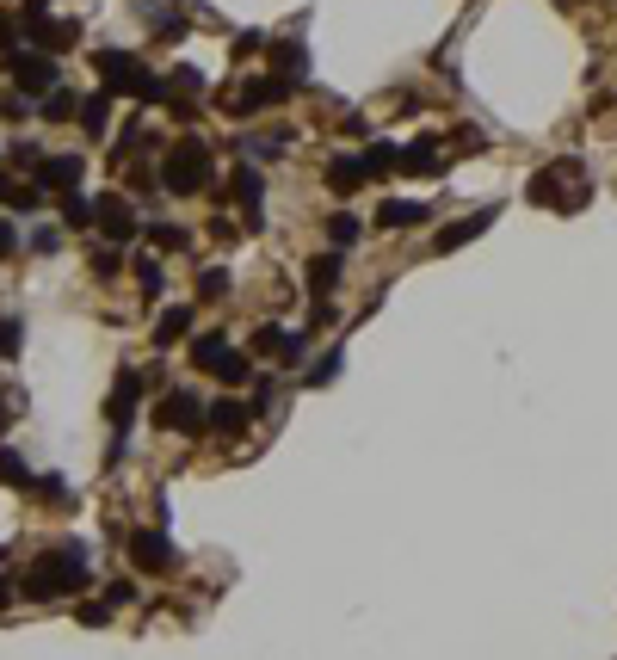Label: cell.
Listing matches in <instances>:
<instances>
[{
	"mask_svg": "<svg viewBox=\"0 0 617 660\" xmlns=\"http://www.w3.org/2000/svg\"><path fill=\"white\" fill-rule=\"evenodd\" d=\"M87 574H93V568H87V549L75 543V549H62V556L31 562L19 593H25V599H62V593H75V586H87Z\"/></svg>",
	"mask_w": 617,
	"mask_h": 660,
	"instance_id": "cell-1",
	"label": "cell"
},
{
	"mask_svg": "<svg viewBox=\"0 0 617 660\" xmlns=\"http://www.w3.org/2000/svg\"><path fill=\"white\" fill-rule=\"evenodd\" d=\"M93 68H99V81L112 87V93H130V99H167V87H161V75H149V62L142 56H124V50H99L93 56Z\"/></svg>",
	"mask_w": 617,
	"mask_h": 660,
	"instance_id": "cell-2",
	"label": "cell"
},
{
	"mask_svg": "<svg viewBox=\"0 0 617 660\" xmlns=\"http://www.w3.org/2000/svg\"><path fill=\"white\" fill-rule=\"evenodd\" d=\"M161 186H167L173 198H192V192H204V186H210V149H204L198 136L173 142V155L161 161Z\"/></svg>",
	"mask_w": 617,
	"mask_h": 660,
	"instance_id": "cell-3",
	"label": "cell"
},
{
	"mask_svg": "<svg viewBox=\"0 0 617 660\" xmlns=\"http://www.w3.org/2000/svg\"><path fill=\"white\" fill-rule=\"evenodd\" d=\"M19 31L31 38V50H44V56L81 44V25H75V19H56V13H44V7H25V13H19Z\"/></svg>",
	"mask_w": 617,
	"mask_h": 660,
	"instance_id": "cell-4",
	"label": "cell"
},
{
	"mask_svg": "<svg viewBox=\"0 0 617 660\" xmlns=\"http://www.w3.org/2000/svg\"><path fill=\"white\" fill-rule=\"evenodd\" d=\"M7 68H13V87H19L25 99L62 87V68H56V56H44V50H7Z\"/></svg>",
	"mask_w": 617,
	"mask_h": 660,
	"instance_id": "cell-5",
	"label": "cell"
},
{
	"mask_svg": "<svg viewBox=\"0 0 617 660\" xmlns=\"http://www.w3.org/2000/svg\"><path fill=\"white\" fill-rule=\"evenodd\" d=\"M155 426L161 432H204V401L192 389H167L155 401Z\"/></svg>",
	"mask_w": 617,
	"mask_h": 660,
	"instance_id": "cell-6",
	"label": "cell"
},
{
	"mask_svg": "<svg viewBox=\"0 0 617 660\" xmlns=\"http://www.w3.org/2000/svg\"><path fill=\"white\" fill-rule=\"evenodd\" d=\"M136 401H142V371H118V383H112V401H105V420H112L118 432L136 420Z\"/></svg>",
	"mask_w": 617,
	"mask_h": 660,
	"instance_id": "cell-7",
	"label": "cell"
},
{
	"mask_svg": "<svg viewBox=\"0 0 617 660\" xmlns=\"http://www.w3.org/2000/svg\"><path fill=\"white\" fill-rule=\"evenodd\" d=\"M81 173H87L81 155H44V161H38V186H50V192H75V186H81Z\"/></svg>",
	"mask_w": 617,
	"mask_h": 660,
	"instance_id": "cell-8",
	"label": "cell"
},
{
	"mask_svg": "<svg viewBox=\"0 0 617 660\" xmlns=\"http://www.w3.org/2000/svg\"><path fill=\"white\" fill-rule=\"evenodd\" d=\"M130 556H136V568H149V574H167L179 556H173V543L161 537V531H136L130 537Z\"/></svg>",
	"mask_w": 617,
	"mask_h": 660,
	"instance_id": "cell-9",
	"label": "cell"
},
{
	"mask_svg": "<svg viewBox=\"0 0 617 660\" xmlns=\"http://www.w3.org/2000/svg\"><path fill=\"white\" fill-rule=\"evenodd\" d=\"M93 223L112 235V241H130V235L142 229V223H136V210H130L124 198H99V204H93Z\"/></svg>",
	"mask_w": 617,
	"mask_h": 660,
	"instance_id": "cell-10",
	"label": "cell"
},
{
	"mask_svg": "<svg viewBox=\"0 0 617 660\" xmlns=\"http://www.w3.org/2000/svg\"><path fill=\"white\" fill-rule=\"evenodd\" d=\"M204 426H216V432H247L253 426V408H247V401H235V395H223V401H210V408H204Z\"/></svg>",
	"mask_w": 617,
	"mask_h": 660,
	"instance_id": "cell-11",
	"label": "cell"
},
{
	"mask_svg": "<svg viewBox=\"0 0 617 660\" xmlns=\"http://www.w3.org/2000/svg\"><path fill=\"white\" fill-rule=\"evenodd\" d=\"M229 192H235V204L260 223V198H266V179H260V167H235L229 173Z\"/></svg>",
	"mask_w": 617,
	"mask_h": 660,
	"instance_id": "cell-12",
	"label": "cell"
},
{
	"mask_svg": "<svg viewBox=\"0 0 617 660\" xmlns=\"http://www.w3.org/2000/svg\"><path fill=\"white\" fill-rule=\"evenodd\" d=\"M402 173H414V179H439L445 173V155H439V142H414V149H402Z\"/></svg>",
	"mask_w": 617,
	"mask_h": 660,
	"instance_id": "cell-13",
	"label": "cell"
},
{
	"mask_svg": "<svg viewBox=\"0 0 617 660\" xmlns=\"http://www.w3.org/2000/svg\"><path fill=\"white\" fill-rule=\"evenodd\" d=\"M192 315H198L192 303H173V309L155 321V346H173V340H186V334H192Z\"/></svg>",
	"mask_w": 617,
	"mask_h": 660,
	"instance_id": "cell-14",
	"label": "cell"
},
{
	"mask_svg": "<svg viewBox=\"0 0 617 660\" xmlns=\"http://www.w3.org/2000/svg\"><path fill=\"white\" fill-rule=\"evenodd\" d=\"M253 352H266V358H297V352H303V334H284V327H260V334H253Z\"/></svg>",
	"mask_w": 617,
	"mask_h": 660,
	"instance_id": "cell-15",
	"label": "cell"
},
{
	"mask_svg": "<svg viewBox=\"0 0 617 660\" xmlns=\"http://www.w3.org/2000/svg\"><path fill=\"white\" fill-rule=\"evenodd\" d=\"M358 167H365V179H383V173H402V149L395 142H371L365 155H358Z\"/></svg>",
	"mask_w": 617,
	"mask_h": 660,
	"instance_id": "cell-16",
	"label": "cell"
},
{
	"mask_svg": "<svg viewBox=\"0 0 617 660\" xmlns=\"http://www.w3.org/2000/svg\"><path fill=\"white\" fill-rule=\"evenodd\" d=\"M426 216H432L426 204H408V198H389V204L377 210V223H383V229H414V223H426Z\"/></svg>",
	"mask_w": 617,
	"mask_h": 660,
	"instance_id": "cell-17",
	"label": "cell"
},
{
	"mask_svg": "<svg viewBox=\"0 0 617 660\" xmlns=\"http://www.w3.org/2000/svg\"><path fill=\"white\" fill-rule=\"evenodd\" d=\"M266 50H272V68H278V81H290V87H297V81H303V68H309L303 44H266Z\"/></svg>",
	"mask_w": 617,
	"mask_h": 660,
	"instance_id": "cell-18",
	"label": "cell"
},
{
	"mask_svg": "<svg viewBox=\"0 0 617 660\" xmlns=\"http://www.w3.org/2000/svg\"><path fill=\"white\" fill-rule=\"evenodd\" d=\"M328 186H334L340 198H352L358 186H365V167H358V155H340V161H328Z\"/></svg>",
	"mask_w": 617,
	"mask_h": 660,
	"instance_id": "cell-19",
	"label": "cell"
},
{
	"mask_svg": "<svg viewBox=\"0 0 617 660\" xmlns=\"http://www.w3.org/2000/svg\"><path fill=\"white\" fill-rule=\"evenodd\" d=\"M488 216H494V210H482V216H469V223H451V229H445L439 241H432V247H439V253H451V247H463V241H476V235L488 229Z\"/></svg>",
	"mask_w": 617,
	"mask_h": 660,
	"instance_id": "cell-20",
	"label": "cell"
},
{
	"mask_svg": "<svg viewBox=\"0 0 617 660\" xmlns=\"http://www.w3.org/2000/svg\"><path fill=\"white\" fill-rule=\"evenodd\" d=\"M0 482H7V488H31V482H38V475H31V463H25L13 445H0Z\"/></svg>",
	"mask_w": 617,
	"mask_h": 660,
	"instance_id": "cell-21",
	"label": "cell"
},
{
	"mask_svg": "<svg viewBox=\"0 0 617 660\" xmlns=\"http://www.w3.org/2000/svg\"><path fill=\"white\" fill-rule=\"evenodd\" d=\"M334 284H340V253H321V260H309V290H315V297H328Z\"/></svg>",
	"mask_w": 617,
	"mask_h": 660,
	"instance_id": "cell-22",
	"label": "cell"
},
{
	"mask_svg": "<svg viewBox=\"0 0 617 660\" xmlns=\"http://www.w3.org/2000/svg\"><path fill=\"white\" fill-rule=\"evenodd\" d=\"M75 112H81V99L68 93V87H56V93H44V124H75Z\"/></svg>",
	"mask_w": 617,
	"mask_h": 660,
	"instance_id": "cell-23",
	"label": "cell"
},
{
	"mask_svg": "<svg viewBox=\"0 0 617 660\" xmlns=\"http://www.w3.org/2000/svg\"><path fill=\"white\" fill-rule=\"evenodd\" d=\"M223 352H229L223 334H198V340H192V364H198V371H216V364H223Z\"/></svg>",
	"mask_w": 617,
	"mask_h": 660,
	"instance_id": "cell-24",
	"label": "cell"
},
{
	"mask_svg": "<svg viewBox=\"0 0 617 660\" xmlns=\"http://www.w3.org/2000/svg\"><path fill=\"white\" fill-rule=\"evenodd\" d=\"M105 112H112V99H105V93H87V99H81V130H87V136H105Z\"/></svg>",
	"mask_w": 617,
	"mask_h": 660,
	"instance_id": "cell-25",
	"label": "cell"
},
{
	"mask_svg": "<svg viewBox=\"0 0 617 660\" xmlns=\"http://www.w3.org/2000/svg\"><path fill=\"white\" fill-rule=\"evenodd\" d=\"M56 210H62V223H68V229H87V223H93V198H81V192H62Z\"/></svg>",
	"mask_w": 617,
	"mask_h": 660,
	"instance_id": "cell-26",
	"label": "cell"
},
{
	"mask_svg": "<svg viewBox=\"0 0 617 660\" xmlns=\"http://www.w3.org/2000/svg\"><path fill=\"white\" fill-rule=\"evenodd\" d=\"M210 377H223V383H247V377H253V358L229 346V352H223V364H216V371H210Z\"/></svg>",
	"mask_w": 617,
	"mask_h": 660,
	"instance_id": "cell-27",
	"label": "cell"
},
{
	"mask_svg": "<svg viewBox=\"0 0 617 660\" xmlns=\"http://www.w3.org/2000/svg\"><path fill=\"white\" fill-rule=\"evenodd\" d=\"M25 346V321L19 315H0V358H13Z\"/></svg>",
	"mask_w": 617,
	"mask_h": 660,
	"instance_id": "cell-28",
	"label": "cell"
},
{
	"mask_svg": "<svg viewBox=\"0 0 617 660\" xmlns=\"http://www.w3.org/2000/svg\"><path fill=\"white\" fill-rule=\"evenodd\" d=\"M328 235H334V247H352V241H358V216H352V210H334V216H328Z\"/></svg>",
	"mask_w": 617,
	"mask_h": 660,
	"instance_id": "cell-29",
	"label": "cell"
},
{
	"mask_svg": "<svg viewBox=\"0 0 617 660\" xmlns=\"http://www.w3.org/2000/svg\"><path fill=\"white\" fill-rule=\"evenodd\" d=\"M136 284L142 297H161V260H136Z\"/></svg>",
	"mask_w": 617,
	"mask_h": 660,
	"instance_id": "cell-30",
	"label": "cell"
},
{
	"mask_svg": "<svg viewBox=\"0 0 617 660\" xmlns=\"http://www.w3.org/2000/svg\"><path fill=\"white\" fill-rule=\"evenodd\" d=\"M334 377H340V352H321V364H315V371H309L303 383H309V389H321V383H334Z\"/></svg>",
	"mask_w": 617,
	"mask_h": 660,
	"instance_id": "cell-31",
	"label": "cell"
},
{
	"mask_svg": "<svg viewBox=\"0 0 617 660\" xmlns=\"http://www.w3.org/2000/svg\"><path fill=\"white\" fill-rule=\"evenodd\" d=\"M149 241H155L161 253H167V247L179 253V247H186V229H179V223H155V229H149Z\"/></svg>",
	"mask_w": 617,
	"mask_h": 660,
	"instance_id": "cell-32",
	"label": "cell"
},
{
	"mask_svg": "<svg viewBox=\"0 0 617 660\" xmlns=\"http://www.w3.org/2000/svg\"><path fill=\"white\" fill-rule=\"evenodd\" d=\"M124 266H118V247H99L93 253V278H118Z\"/></svg>",
	"mask_w": 617,
	"mask_h": 660,
	"instance_id": "cell-33",
	"label": "cell"
},
{
	"mask_svg": "<svg viewBox=\"0 0 617 660\" xmlns=\"http://www.w3.org/2000/svg\"><path fill=\"white\" fill-rule=\"evenodd\" d=\"M266 408H278V383H272V377L253 383V414H266Z\"/></svg>",
	"mask_w": 617,
	"mask_h": 660,
	"instance_id": "cell-34",
	"label": "cell"
},
{
	"mask_svg": "<svg viewBox=\"0 0 617 660\" xmlns=\"http://www.w3.org/2000/svg\"><path fill=\"white\" fill-rule=\"evenodd\" d=\"M13 161H19V167H31V173H38V161H44V149H38V142H25V136H19V142H13Z\"/></svg>",
	"mask_w": 617,
	"mask_h": 660,
	"instance_id": "cell-35",
	"label": "cell"
},
{
	"mask_svg": "<svg viewBox=\"0 0 617 660\" xmlns=\"http://www.w3.org/2000/svg\"><path fill=\"white\" fill-rule=\"evenodd\" d=\"M223 290H229V272H216V266H210V272L198 278V297H223Z\"/></svg>",
	"mask_w": 617,
	"mask_h": 660,
	"instance_id": "cell-36",
	"label": "cell"
},
{
	"mask_svg": "<svg viewBox=\"0 0 617 660\" xmlns=\"http://www.w3.org/2000/svg\"><path fill=\"white\" fill-rule=\"evenodd\" d=\"M173 87L179 93H204V75H198V68H173Z\"/></svg>",
	"mask_w": 617,
	"mask_h": 660,
	"instance_id": "cell-37",
	"label": "cell"
},
{
	"mask_svg": "<svg viewBox=\"0 0 617 660\" xmlns=\"http://www.w3.org/2000/svg\"><path fill=\"white\" fill-rule=\"evenodd\" d=\"M31 488H38L44 500H68V482H62V475H44V482H31Z\"/></svg>",
	"mask_w": 617,
	"mask_h": 660,
	"instance_id": "cell-38",
	"label": "cell"
},
{
	"mask_svg": "<svg viewBox=\"0 0 617 660\" xmlns=\"http://www.w3.org/2000/svg\"><path fill=\"white\" fill-rule=\"evenodd\" d=\"M105 617H112V605H99V599H87V605H81V623H87V630H99Z\"/></svg>",
	"mask_w": 617,
	"mask_h": 660,
	"instance_id": "cell-39",
	"label": "cell"
},
{
	"mask_svg": "<svg viewBox=\"0 0 617 660\" xmlns=\"http://www.w3.org/2000/svg\"><path fill=\"white\" fill-rule=\"evenodd\" d=\"M130 599H136L130 580H112V586H105V605H130Z\"/></svg>",
	"mask_w": 617,
	"mask_h": 660,
	"instance_id": "cell-40",
	"label": "cell"
},
{
	"mask_svg": "<svg viewBox=\"0 0 617 660\" xmlns=\"http://www.w3.org/2000/svg\"><path fill=\"white\" fill-rule=\"evenodd\" d=\"M155 31L173 44V38H186V19H179V13H167V19H155Z\"/></svg>",
	"mask_w": 617,
	"mask_h": 660,
	"instance_id": "cell-41",
	"label": "cell"
},
{
	"mask_svg": "<svg viewBox=\"0 0 617 660\" xmlns=\"http://www.w3.org/2000/svg\"><path fill=\"white\" fill-rule=\"evenodd\" d=\"M0 112H7V118H19V124H25V118H31V99H19V93H7V99H0Z\"/></svg>",
	"mask_w": 617,
	"mask_h": 660,
	"instance_id": "cell-42",
	"label": "cell"
},
{
	"mask_svg": "<svg viewBox=\"0 0 617 660\" xmlns=\"http://www.w3.org/2000/svg\"><path fill=\"white\" fill-rule=\"evenodd\" d=\"M253 50H266V38H260V31H241V38H235V56H253Z\"/></svg>",
	"mask_w": 617,
	"mask_h": 660,
	"instance_id": "cell-43",
	"label": "cell"
},
{
	"mask_svg": "<svg viewBox=\"0 0 617 660\" xmlns=\"http://www.w3.org/2000/svg\"><path fill=\"white\" fill-rule=\"evenodd\" d=\"M13 38H19V19H13V13H0V50H13Z\"/></svg>",
	"mask_w": 617,
	"mask_h": 660,
	"instance_id": "cell-44",
	"label": "cell"
},
{
	"mask_svg": "<svg viewBox=\"0 0 617 660\" xmlns=\"http://www.w3.org/2000/svg\"><path fill=\"white\" fill-rule=\"evenodd\" d=\"M13 247H19V235H13V223H7V216H0V260H7Z\"/></svg>",
	"mask_w": 617,
	"mask_h": 660,
	"instance_id": "cell-45",
	"label": "cell"
},
{
	"mask_svg": "<svg viewBox=\"0 0 617 660\" xmlns=\"http://www.w3.org/2000/svg\"><path fill=\"white\" fill-rule=\"evenodd\" d=\"M7 420H13V414H7V401H0V432H7Z\"/></svg>",
	"mask_w": 617,
	"mask_h": 660,
	"instance_id": "cell-46",
	"label": "cell"
},
{
	"mask_svg": "<svg viewBox=\"0 0 617 660\" xmlns=\"http://www.w3.org/2000/svg\"><path fill=\"white\" fill-rule=\"evenodd\" d=\"M562 7H568V0H562Z\"/></svg>",
	"mask_w": 617,
	"mask_h": 660,
	"instance_id": "cell-47",
	"label": "cell"
}]
</instances>
